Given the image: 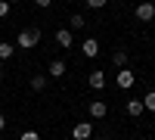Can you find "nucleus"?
I'll return each mask as SVG.
<instances>
[{"instance_id":"f257e3e1","label":"nucleus","mask_w":155,"mask_h":140,"mask_svg":"<svg viewBox=\"0 0 155 140\" xmlns=\"http://www.w3.org/2000/svg\"><path fill=\"white\" fill-rule=\"evenodd\" d=\"M37 41H41V28H22L19 37H16V47L31 50V47H37Z\"/></svg>"},{"instance_id":"f03ea898","label":"nucleus","mask_w":155,"mask_h":140,"mask_svg":"<svg viewBox=\"0 0 155 140\" xmlns=\"http://www.w3.org/2000/svg\"><path fill=\"white\" fill-rule=\"evenodd\" d=\"M115 84H118L121 90H130V87L137 84V75H134L130 69L124 66V69H118V72H115Z\"/></svg>"},{"instance_id":"7ed1b4c3","label":"nucleus","mask_w":155,"mask_h":140,"mask_svg":"<svg viewBox=\"0 0 155 140\" xmlns=\"http://www.w3.org/2000/svg\"><path fill=\"white\" fill-rule=\"evenodd\" d=\"M71 137L74 140H90V137H93V125H90V121H78L71 128Z\"/></svg>"},{"instance_id":"20e7f679","label":"nucleus","mask_w":155,"mask_h":140,"mask_svg":"<svg viewBox=\"0 0 155 140\" xmlns=\"http://www.w3.org/2000/svg\"><path fill=\"white\" fill-rule=\"evenodd\" d=\"M137 19L140 22H152L155 19V3H140L137 6Z\"/></svg>"},{"instance_id":"39448f33","label":"nucleus","mask_w":155,"mask_h":140,"mask_svg":"<svg viewBox=\"0 0 155 140\" xmlns=\"http://www.w3.org/2000/svg\"><path fill=\"white\" fill-rule=\"evenodd\" d=\"M87 84L93 87V90H102V87H106V72H99V69L90 72V75H87Z\"/></svg>"},{"instance_id":"423d86ee","label":"nucleus","mask_w":155,"mask_h":140,"mask_svg":"<svg viewBox=\"0 0 155 140\" xmlns=\"http://www.w3.org/2000/svg\"><path fill=\"white\" fill-rule=\"evenodd\" d=\"M81 53H84V56H90V59L99 56V41H96V37H87V41L81 44Z\"/></svg>"},{"instance_id":"0eeeda50","label":"nucleus","mask_w":155,"mask_h":140,"mask_svg":"<svg viewBox=\"0 0 155 140\" xmlns=\"http://www.w3.org/2000/svg\"><path fill=\"white\" fill-rule=\"evenodd\" d=\"M56 44H59V47H74V34H71L68 28H59V31H56Z\"/></svg>"},{"instance_id":"6e6552de","label":"nucleus","mask_w":155,"mask_h":140,"mask_svg":"<svg viewBox=\"0 0 155 140\" xmlns=\"http://www.w3.org/2000/svg\"><path fill=\"white\" fill-rule=\"evenodd\" d=\"M106 112H109V106L102 103V100H93V103H90V115L93 118H106Z\"/></svg>"},{"instance_id":"1a4fd4ad","label":"nucleus","mask_w":155,"mask_h":140,"mask_svg":"<svg viewBox=\"0 0 155 140\" xmlns=\"http://www.w3.org/2000/svg\"><path fill=\"white\" fill-rule=\"evenodd\" d=\"M127 115H130V118L143 115V100H127Z\"/></svg>"},{"instance_id":"9d476101","label":"nucleus","mask_w":155,"mask_h":140,"mask_svg":"<svg viewBox=\"0 0 155 140\" xmlns=\"http://www.w3.org/2000/svg\"><path fill=\"white\" fill-rule=\"evenodd\" d=\"M62 75H65V62L53 59V62H50V78H62Z\"/></svg>"},{"instance_id":"9b49d317","label":"nucleus","mask_w":155,"mask_h":140,"mask_svg":"<svg viewBox=\"0 0 155 140\" xmlns=\"http://www.w3.org/2000/svg\"><path fill=\"white\" fill-rule=\"evenodd\" d=\"M112 62H115L118 69H124V66H127V50H115V53H112Z\"/></svg>"},{"instance_id":"f8f14e48","label":"nucleus","mask_w":155,"mask_h":140,"mask_svg":"<svg viewBox=\"0 0 155 140\" xmlns=\"http://www.w3.org/2000/svg\"><path fill=\"white\" fill-rule=\"evenodd\" d=\"M12 53H16V44H3L0 41V59H9Z\"/></svg>"},{"instance_id":"ddd939ff","label":"nucleus","mask_w":155,"mask_h":140,"mask_svg":"<svg viewBox=\"0 0 155 140\" xmlns=\"http://www.w3.org/2000/svg\"><path fill=\"white\" fill-rule=\"evenodd\" d=\"M47 87V75H34L31 78V90H44Z\"/></svg>"},{"instance_id":"4468645a","label":"nucleus","mask_w":155,"mask_h":140,"mask_svg":"<svg viewBox=\"0 0 155 140\" xmlns=\"http://www.w3.org/2000/svg\"><path fill=\"white\" fill-rule=\"evenodd\" d=\"M68 22H71V28H74V31H81V28H84V25H87V19L81 16V12H74V16H71Z\"/></svg>"},{"instance_id":"2eb2a0df","label":"nucleus","mask_w":155,"mask_h":140,"mask_svg":"<svg viewBox=\"0 0 155 140\" xmlns=\"http://www.w3.org/2000/svg\"><path fill=\"white\" fill-rule=\"evenodd\" d=\"M143 109H149V112H155V90H149V94L143 97Z\"/></svg>"},{"instance_id":"dca6fc26","label":"nucleus","mask_w":155,"mask_h":140,"mask_svg":"<svg viewBox=\"0 0 155 140\" xmlns=\"http://www.w3.org/2000/svg\"><path fill=\"white\" fill-rule=\"evenodd\" d=\"M84 3H87L90 9H102V6H106V3H109V0H84Z\"/></svg>"},{"instance_id":"f3484780","label":"nucleus","mask_w":155,"mask_h":140,"mask_svg":"<svg viewBox=\"0 0 155 140\" xmlns=\"http://www.w3.org/2000/svg\"><path fill=\"white\" fill-rule=\"evenodd\" d=\"M19 140H41V134H37V131H22Z\"/></svg>"},{"instance_id":"a211bd4d","label":"nucleus","mask_w":155,"mask_h":140,"mask_svg":"<svg viewBox=\"0 0 155 140\" xmlns=\"http://www.w3.org/2000/svg\"><path fill=\"white\" fill-rule=\"evenodd\" d=\"M3 16H9V3H6V0H0V19H3Z\"/></svg>"},{"instance_id":"6ab92c4d","label":"nucleus","mask_w":155,"mask_h":140,"mask_svg":"<svg viewBox=\"0 0 155 140\" xmlns=\"http://www.w3.org/2000/svg\"><path fill=\"white\" fill-rule=\"evenodd\" d=\"M34 3L41 6V9H50V3H53V0H34Z\"/></svg>"},{"instance_id":"aec40b11","label":"nucleus","mask_w":155,"mask_h":140,"mask_svg":"<svg viewBox=\"0 0 155 140\" xmlns=\"http://www.w3.org/2000/svg\"><path fill=\"white\" fill-rule=\"evenodd\" d=\"M3 128H6V118H3V115H0V131H3Z\"/></svg>"},{"instance_id":"412c9836","label":"nucleus","mask_w":155,"mask_h":140,"mask_svg":"<svg viewBox=\"0 0 155 140\" xmlns=\"http://www.w3.org/2000/svg\"><path fill=\"white\" fill-rule=\"evenodd\" d=\"M6 3H19V0H6Z\"/></svg>"},{"instance_id":"4be33fe9","label":"nucleus","mask_w":155,"mask_h":140,"mask_svg":"<svg viewBox=\"0 0 155 140\" xmlns=\"http://www.w3.org/2000/svg\"><path fill=\"white\" fill-rule=\"evenodd\" d=\"M0 78H3V69H0Z\"/></svg>"}]
</instances>
